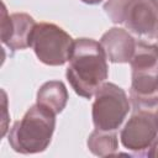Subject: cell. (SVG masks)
<instances>
[{"instance_id":"1","label":"cell","mask_w":158,"mask_h":158,"mask_svg":"<svg viewBox=\"0 0 158 158\" xmlns=\"http://www.w3.org/2000/svg\"><path fill=\"white\" fill-rule=\"evenodd\" d=\"M106 54L100 42L93 38H78L69 59L65 75L74 91L85 99L95 95L109 75Z\"/></svg>"},{"instance_id":"2","label":"cell","mask_w":158,"mask_h":158,"mask_svg":"<svg viewBox=\"0 0 158 158\" xmlns=\"http://www.w3.org/2000/svg\"><path fill=\"white\" fill-rule=\"evenodd\" d=\"M54 128L56 114L36 102L11 127L9 143L21 154L40 153L49 146Z\"/></svg>"},{"instance_id":"3","label":"cell","mask_w":158,"mask_h":158,"mask_svg":"<svg viewBox=\"0 0 158 158\" xmlns=\"http://www.w3.org/2000/svg\"><path fill=\"white\" fill-rule=\"evenodd\" d=\"M104 10L114 23L153 38L158 32V0H107Z\"/></svg>"},{"instance_id":"4","label":"cell","mask_w":158,"mask_h":158,"mask_svg":"<svg viewBox=\"0 0 158 158\" xmlns=\"http://www.w3.org/2000/svg\"><path fill=\"white\" fill-rule=\"evenodd\" d=\"M74 41L62 27L49 23H36L32 36L31 47L36 57L47 65H63L73 53Z\"/></svg>"},{"instance_id":"5","label":"cell","mask_w":158,"mask_h":158,"mask_svg":"<svg viewBox=\"0 0 158 158\" xmlns=\"http://www.w3.org/2000/svg\"><path fill=\"white\" fill-rule=\"evenodd\" d=\"M91 109L96 130L116 131L130 111V101L122 88L114 83H102L95 91Z\"/></svg>"},{"instance_id":"6","label":"cell","mask_w":158,"mask_h":158,"mask_svg":"<svg viewBox=\"0 0 158 158\" xmlns=\"http://www.w3.org/2000/svg\"><path fill=\"white\" fill-rule=\"evenodd\" d=\"M158 137V114L156 110L135 109L133 114L120 132L122 146L132 152L144 156Z\"/></svg>"},{"instance_id":"7","label":"cell","mask_w":158,"mask_h":158,"mask_svg":"<svg viewBox=\"0 0 158 158\" xmlns=\"http://www.w3.org/2000/svg\"><path fill=\"white\" fill-rule=\"evenodd\" d=\"M36 21L25 12L7 14L5 4L1 10V42L11 51L31 47V36Z\"/></svg>"},{"instance_id":"8","label":"cell","mask_w":158,"mask_h":158,"mask_svg":"<svg viewBox=\"0 0 158 158\" xmlns=\"http://www.w3.org/2000/svg\"><path fill=\"white\" fill-rule=\"evenodd\" d=\"M130 98L135 109L153 110L158 105V65L132 69Z\"/></svg>"},{"instance_id":"9","label":"cell","mask_w":158,"mask_h":158,"mask_svg":"<svg viewBox=\"0 0 158 158\" xmlns=\"http://www.w3.org/2000/svg\"><path fill=\"white\" fill-rule=\"evenodd\" d=\"M100 44L110 62L130 63L135 53L136 40L127 30L112 27L101 36Z\"/></svg>"},{"instance_id":"10","label":"cell","mask_w":158,"mask_h":158,"mask_svg":"<svg viewBox=\"0 0 158 158\" xmlns=\"http://www.w3.org/2000/svg\"><path fill=\"white\" fill-rule=\"evenodd\" d=\"M68 101V90L63 81L49 80L41 85L37 91V104L51 110L53 114L63 111Z\"/></svg>"},{"instance_id":"11","label":"cell","mask_w":158,"mask_h":158,"mask_svg":"<svg viewBox=\"0 0 158 158\" xmlns=\"http://www.w3.org/2000/svg\"><path fill=\"white\" fill-rule=\"evenodd\" d=\"M89 151L99 157L112 156L118 149V141L116 131H100L94 130L88 137Z\"/></svg>"},{"instance_id":"12","label":"cell","mask_w":158,"mask_h":158,"mask_svg":"<svg viewBox=\"0 0 158 158\" xmlns=\"http://www.w3.org/2000/svg\"><path fill=\"white\" fill-rule=\"evenodd\" d=\"M132 69L152 68L158 65V44L144 41L136 42L135 53L130 60Z\"/></svg>"},{"instance_id":"13","label":"cell","mask_w":158,"mask_h":158,"mask_svg":"<svg viewBox=\"0 0 158 158\" xmlns=\"http://www.w3.org/2000/svg\"><path fill=\"white\" fill-rule=\"evenodd\" d=\"M144 156H147V157H149V158L158 157V137H157V138L154 139V142L151 144V147L148 148V151L146 152Z\"/></svg>"},{"instance_id":"14","label":"cell","mask_w":158,"mask_h":158,"mask_svg":"<svg viewBox=\"0 0 158 158\" xmlns=\"http://www.w3.org/2000/svg\"><path fill=\"white\" fill-rule=\"evenodd\" d=\"M81 1L88 5H96V4H100L102 0H81Z\"/></svg>"},{"instance_id":"15","label":"cell","mask_w":158,"mask_h":158,"mask_svg":"<svg viewBox=\"0 0 158 158\" xmlns=\"http://www.w3.org/2000/svg\"><path fill=\"white\" fill-rule=\"evenodd\" d=\"M156 112L158 114V105H157V109H156Z\"/></svg>"},{"instance_id":"16","label":"cell","mask_w":158,"mask_h":158,"mask_svg":"<svg viewBox=\"0 0 158 158\" xmlns=\"http://www.w3.org/2000/svg\"><path fill=\"white\" fill-rule=\"evenodd\" d=\"M156 38H157V40H158V32H157V36H156Z\"/></svg>"}]
</instances>
